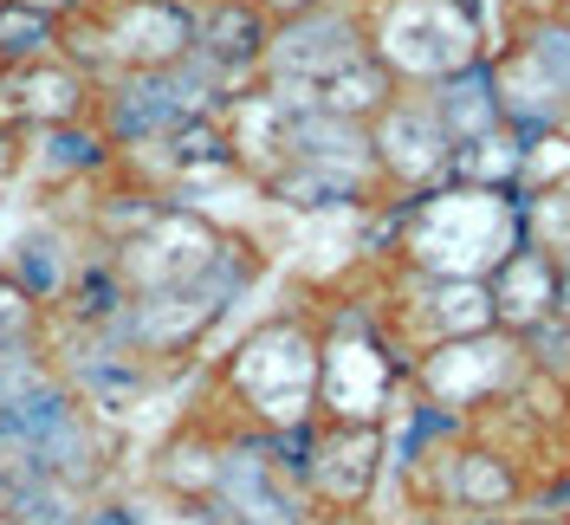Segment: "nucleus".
I'll use <instances>...</instances> for the list:
<instances>
[{"label": "nucleus", "instance_id": "obj_1", "mask_svg": "<svg viewBox=\"0 0 570 525\" xmlns=\"http://www.w3.org/2000/svg\"><path fill=\"white\" fill-rule=\"evenodd\" d=\"M376 260L422 273V280H487L519 234V195L505 188H473V182H441L428 195H390L376 202Z\"/></svg>", "mask_w": 570, "mask_h": 525}, {"label": "nucleus", "instance_id": "obj_2", "mask_svg": "<svg viewBox=\"0 0 570 525\" xmlns=\"http://www.w3.org/2000/svg\"><path fill=\"white\" fill-rule=\"evenodd\" d=\"M214 409L234 428H305L318 421V312L285 305L259 318L214 370Z\"/></svg>", "mask_w": 570, "mask_h": 525}, {"label": "nucleus", "instance_id": "obj_3", "mask_svg": "<svg viewBox=\"0 0 570 525\" xmlns=\"http://www.w3.org/2000/svg\"><path fill=\"white\" fill-rule=\"evenodd\" d=\"M409 396V350L390 338L376 292L318 305V416L390 421Z\"/></svg>", "mask_w": 570, "mask_h": 525}, {"label": "nucleus", "instance_id": "obj_4", "mask_svg": "<svg viewBox=\"0 0 570 525\" xmlns=\"http://www.w3.org/2000/svg\"><path fill=\"white\" fill-rule=\"evenodd\" d=\"M395 480L409 493V506H415V513H434V519H480V513L512 519V513H525V499H532V467L512 455V448H499L493 435H480V428L441 435V441H434L415 467H402Z\"/></svg>", "mask_w": 570, "mask_h": 525}, {"label": "nucleus", "instance_id": "obj_5", "mask_svg": "<svg viewBox=\"0 0 570 525\" xmlns=\"http://www.w3.org/2000/svg\"><path fill=\"white\" fill-rule=\"evenodd\" d=\"M363 20H370V52L409 91L441 85L448 71L473 66L499 46L473 0H376V7H363Z\"/></svg>", "mask_w": 570, "mask_h": 525}, {"label": "nucleus", "instance_id": "obj_6", "mask_svg": "<svg viewBox=\"0 0 570 525\" xmlns=\"http://www.w3.org/2000/svg\"><path fill=\"white\" fill-rule=\"evenodd\" d=\"M532 377V357L519 331H480V338H448V344L415 350L409 363V396L454 421H480L505 396H519Z\"/></svg>", "mask_w": 570, "mask_h": 525}, {"label": "nucleus", "instance_id": "obj_7", "mask_svg": "<svg viewBox=\"0 0 570 525\" xmlns=\"http://www.w3.org/2000/svg\"><path fill=\"white\" fill-rule=\"evenodd\" d=\"M356 52H370V20L356 0H318V7H298L273 20V46H266V85L292 98V105H312L324 78L337 66H351Z\"/></svg>", "mask_w": 570, "mask_h": 525}, {"label": "nucleus", "instance_id": "obj_8", "mask_svg": "<svg viewBox=\"0 0 570 525\" xmlns=\"http://www.w3.org/2000/svg\"><path fill=\"white\" fill-rule=\"evenodd\" d=\"M383 474H390V428L383 421H337V416L312 421V441H305V499H312V513L363 525Z\"/></svg>", "mask_w": 570, "mask_h": 525}, {"label": "nucleus", "instance_id": "obj_9", "mask_svg": "<svg viewBox=\"0 0 570 525\" xmlns=\"http://www.w3.org/2000/svg\"><path fill=\"white\" fill-rule=\"evenodd\" d=\"M370 149H376V175H383L390 195H428V188L454 182V149L461 143L448 137L428 91L402 85L390 105L370 117Z\"/></svg>", "mask_w": 570, "mask_h": 525}, {"label": "nucleus", "instance_id": "obj_10", "mask_svg": "<svg viewBox=\"0 0 570 525\" xmlns=\"http://www.w3.org/2000/svg\"><path fill=\"white\" fill-rule=\"evenodd\" d=\"M220 241H227L220 221H208L195 202H176V195H169V202L156 208V221H142L130 241L110 246V260H117V273H124L130 299H137V292H169V285L195 280L214 260Z\"/></svg>", "mask_w": 570, "mask_h": 525}, {"label": "nucleus", "instance_id": "obj_11", "mask_svg": "<svg viewBox=\"0 0 570 525\" xmlns=\"http://www.w3.org/2000/svg\"><path fill=\"white\" fill-rule=\"evenodd\" d=\"M273 46V7L266 0H195V52L214 59L240 91L259 85Z\"/></svg>", "mask_w": 570, "mask_h": 525}, {"label": "nucleus", "instance_id": "obj_12", "mask_svg": "<svg viewBox=\"0 0 570 525\" xmlns=\"http://www.w3.org/2000/svg\"><path fill=\"white\" fill-rule=\"evenodd\" d=\"M0 98H7V110H13L20 124L52 130V124L91 117V110H98V85H91L85 66H71L66 52H52V59H39V66L7 71V78H0Z\"/></svg>", "mask_w": 570, "mask_h": 525}, {"label": "nucleus", "instance_id": "obj_13", "mask_svg": "<svg viewBox=\"0 0 570 525\" xmlns=\"http://www.w3.org/2000/svg\"><path fill=\"white\" fill-rule=\"evenodd\" d=\"M227 428L234 421L208 409V416L181 421L176 435L163 441V455H156V487L176 499L181 513H195V506H208L214 487H220V460H227Z\"/></svg>", "mask_w": 570, "mask_h": 525}, {"label": "nucleus", "instance_id": "obj_14", "mask_svg": "<svg viewBox=\"0 0 570 525\" xmlns=\"http://www.w3.org/2000/svg\"><path fill=\"white\" fill-rule=\"evenodd\" d=\"M493 78H499V110L519 137L532 130H551V124H570V98L558 91V78L538 66V52L519 33H505L493 46Z\"/></svg>", "mask_w": 570, "mask_h": 525}, {"label": "nucleus", "instance_id": "obj_15", "mask_svg": "<svg viewBox=\"0 0 570 525\" xmlns=\"http://www.w3.org/2000/svg\"><path fill=\"white\" fill-rule=\"evenodd\" d=\"M487 285H493L499 331H519V338H525L532 324L558 318V260H551V253H538L532 241L512 246L493 273H487Z\"/></svg>", "mask_w": 570, "mask_h": 525}, {"label": "nucleus", "instance_id": "obj_16", "mask_svg": "<svg viewBox=\"0 0 570 525\" xmlns=\"http://www.w3.org/2000/svg\"><path fill=\"white\" fill-rule=\"evenodd\" d=\"M78 266H85V241H78L71 227H59V221L20 234V246H13V280L27 285L33 305H46V312H59L66 285L78 280Z\"/></svg>", "mask_w": 570, "mask_h": 525}, {"label": "nucleus", "instance_id": "obj_17", "mask_svg": "<svg viewBox=\"0 0 570 525\" xmlns=\"http://www.w3.org/2000/svg\"><path fill=\"white\" fill-rule=\"evenodd\" d=\"M428 98L441 110V124H448V137L454 143H473L499 130L505 124V110H499V78H493V52L487 59H473V66L448 71L441 85H428Z\"/></svg>", "mask_w": 570, "mask_h": 525}, {"label": "nucleus", "instance_id": "obj_18", "mask_svg": "<svg viewBox=\"0 0 570 525\" xmlns=\"http://www.w3.org/2000/svg\"><path fill=\"white\" fill-rule=\"evenodd\" d=\"M39 169L59 175V182H91V175L117 169V143L105 137V124H98V117L52 124V130H39Z\"/></svg>", "mask_w": 570, "mask_h": 525}, {"label": "nucleus", "instance_id": "obj_19", "mask_svg": "<svg viewBox=\"0 0 570 525\" xmlns=\"http://www.w3.org/2000/svg\"><path fill=\"white\" fill-rule=\"evenodd\" d=\"M395 91H402V85H395V71L383 66L376 52H356L351 66H337L318 91H312V105L337 110V117H351V124H370V117L390 105Z\"/></svg>", "mask_w": 570, "mask_h": 525}, {"label": "nucleus", "instance_id": "obj_20", "mask_svg": "<svg viewBox=\"0 0 570 525\" xmlns=\"http://www.w3.org/2000/svg\"><path fill=\"white\" fill-rule=\"evenodd\" d=\"M519 163H525V137H519L512 124H499V130H487V137H473V143L454 149V182L519 195Z\"/></svg>", "mask_w": 570, "mask_h": 525}, {"label": "nucleus", "instance_id": "obj_21", "mask_svg": "<svg viewBox=\"0 0 570 525\" xmlns=\"http://www.w3.org/2000/svg\"><path fill=\"white\" fill-rule=\"evenodd\" d=\"M66 52V20L39 13V7H20V0H0V66L20 71Z\"/></svg>", "mask_w": 570, "mask_h": 525}, {"label": "nucleus", "instance_id": "obj_22", "mask_svg": "<svg viewBox=\"0 0 570 525\" xmlns=\"http://www.w3.org/2000/svg\"><path fill=\"white\" fill-rule=\"evenodd\" d=\"M519 234L538 253L564 260L570 253V175L564 182H544V188H519Z\"/></svg>", "mask_w": 570, "mask_h": 525}, {"label": "nucleus", "instance_id": "obj_23", "mask_svg": "<svg viewBox=\"0 0 570 525\" xmlns=\"http://www.w3.org/2000/svg\"><path fill=\"white\" fill-rule=\"evenodd\" d=\"M85 506H91V499L78 487H66V480L46 474V480H33L27 493L7 499V519L13 525H85Z\"/></svg>", "mask_w": 570, "mask_h": 525}, {"label": "nucleus", "instance_id": "obj_24", "mask_svg": "<svg viewBox=\"0 0 570 525\" xmlns=\"http://www.w3.org/2000/svg\"><path fill=\"white\" fill-rule=\"evenodd\" d=\"M59 363L46 338H20V344H0V409H13L20 396H33L39 383H52Z\"/></svg>", "mask_w": 570, "mask_h": 525}, {"label": "nucleus", "instance_id": "obj_25", "mask_svg": "<svg viewBox=\"0 0 570 525\" xmlns=\"http://www.w3.org/2000/svg\"><path fill=\"white\" fill-rule=\"evenodd\" d=\"M512 33L532 46L538 66L551 71V78H558V91L570 98V20H564V13H525Z\"/></svg>", "mask_w": 570, "mask_h": 525}, {"label": "nucleus", "instance_id": "obj_26", "mask_svg": "<svg viewBox=\"0 0 570 525\" xmlns=\"http://www.w3.org/2000/svg\"><path fill=\"white\" fill-rule=\"evenodd\" d=\"M570 175V124L532 130L525 137V163H519V188H544V182H564Z\"/></svg>", "mask_w": 570, "mask_h": 525}, {"label": "nucleus", "instance_id": "obj_27", "mask_svg": "<svg viewBox=\"0 0 570 525\" xmlns=\"http://www.w3.org/2000/svg\"><path fill=\"white\" fill-rule=\"evenodd\" d=\"M39 324H46V305H33V292L13 280V273H0V344L39 338Z\"/></svg>", "mask_w": 570, "mask_h": 525}, {"label": "nucleus", "instance_id": "obj_28", "mask_svg": "<svg viewBox=\"0 0 570 525\" xmlns=\"http://www.w3.org/2000/svg\"><path fill=\"white\" fill-rule=\"evenodd\" d=\"M20 163H27L20 130H13V124H0V182H7V175H20Z\"/></svg>", "mask_w": 570, "mask_h": 525}, {"label": "nucleus", "instance_id": "obj_29", "mask_svg": "<svg viewBox=\"0 0 570 525\" xmlns=\"http://www.w3.org/2000/svg\"><path fill=\"white\" fill-rule=\"evenodd\" d=\"M20 7H39V13H52V20H85L98 0H20Z\"/></svg>", "mask_w": 570, "mask_h": 525}, {"label": "nucleus", "instance_id": "obj_30", "mask_svg": "<svg viewBox=\"0 0 570 525\" xmlns=\"http://www.w3.org/2000/svg\"><path fill=\"white\" fill-rule=\"evenodd\" d=\"M85 525H137V513L110 499V506H85Z\"/></svg>", "mask_w": 570, "mask_h": 525}, {"label": "nucleus", "instance_id": "obj_31", "mask_svg": "<svg viewBox=\"0 0 570 525\" xmlns=\"http://www.w3.org/2000/svg\"><path fill=\"white\" fill-rule=\"evenodd\" d=\"M558 312L570 318V253H564V260H558Z\"/></svg>", "mask_w": 570, "mask_h": 525}, {"label": "nucleus", "instance_id": "obj_32", "mask_svg": "<svg viewBox=\"0 0 570 525\" xmlns=\"http://www.w3.org/2000/svg\"><path fill=\"white\" fill-rule=\"evenodd\" d=\"M266 7H273V20H279V13H298V7H318V0H266Z\"/></svg>", "mask_w": 570, "mask_h": 525}, {"label": "nucleus", "instance_id": "obj_33", "mask_svg": "<svg viewBox=\"0 0 570 525\" xmlns=\"http://www.w3.org/2000/svg\"><path fill=\"white\" fill-rule=\"evenodd\" d=\"M564 455H570V383H564Z\"/></svg>", "mask_w": 570, "mask_h": 525}, {"label": "nucleus", "instance_id": "obj_34", "mask_svg": "<svg viewBox=\"0 0 570 525\" xmlns=\"http://www.w3.org/2000/svg\"><path fill=\"white\" fill-rule=\"evenodd\" d=\"M409 525H454V519H434V513H415Z\"/></svg>", "mask_w": 570, "mask_h": 525}, {"label": "nucleus", "instance_id": "obj_35", "mask_svg": "<svg viewBox=\"0 0 570 525\" xmlns=\"http://www.w3.org/2000/svg\"><path fill=\"white\" fill-rule=\"evenodd\" d=\"M551 13H564V20H570V0H558V7H551Z\"/></svg>", "mask_w": 570, "mask_h": 525}, {"label": "nucleus", "instance_id": "obj_36", "mask_svg": "<svg viewBox=\"0 0 570 525\" xmlns=\"http://www.w3.org/2000/svg\"><path fill=\"white\" fill-rule=\"evenodd\" d=\"M356 7H376V0H356Z\"/></svg>", "mask_w": 570, "mask_h": 525}]
</instances>
